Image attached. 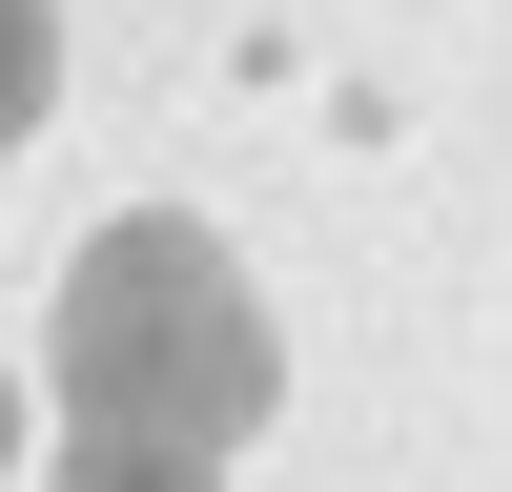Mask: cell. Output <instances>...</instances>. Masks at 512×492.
<instances>
[{
	"mask_svg": "<svg viewBox=\"0 0 512 492\" xmlns=\"http://www.w3.org/2000/svg\"><path fill=\"white\" fill-rule=\"evenodd\" d=\"M82 492H144V451H103V472H82Z\"/></svg>",
	"mask_w": 512,
	"mask_h": 492,
	"instance_id": "2",
	"label": "cell"
},
{
	"mask_svg": "<svg viewBox=\"0 0 512 492\" xmlns=\"http://www.w3.org/2000/svg\"><path fill=\"white\" fill-rule=\"evenodd\" d=\"M0 82H41V21H0Z\"/></svg>",
	"mask_w": 512,
	"mask_h": 492,
	"instance_id": "1",
	"label": "cell"
}]
</instances>
